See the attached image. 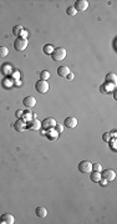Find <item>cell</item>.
<instances>
[{"instance_id":"cell-1","label":"cell","mask_w":117,"mask_h":224,"mask_svg":"<svg viewBox=\"0 0 117 224\" xmlns=\"http://www.w3.org/2000/svg\"><path fill=\"white\" fill-rule=\"evenodd\" d=\"M51 57H52V60L56 61V62L62 61L65 57H66V50H65L64 47L54 49V51H52V54H51Z\"/></svg>"},{"instance_id":"cell-2","label":"cell","mask_w":117,"mask_h":224,"mask_svg":"<svg viewBox=\"0 0 117 224\" xmlns=\"http://www.w3.org/2000/svg\"><path fill=\"white\" fill-rule=\"evenodd\" d=\"M50 88V85L49 82L45 81V80H39L36 84H35V90L38 91L39 94H46Z\"/></svg>"},{"instance_id":"cell-3","label":"cell","mask_w":117,"mask_h":224,"mask_svg":"<svg viewBox=\"0 0 117 224\" xmlns=\"http://www.w3.org/2000/svg\"><path fill=\"white\" fill-rule=\"evenodd\" d=\"M29 43L26 39H22V37H18L15 41H14V49L16 51H24L25 49L28 47Z\"/></svg>"},{"instance_id":"cell-4","label":"cell","mask_w":117,"mask_h":224,"mask_svg":"<svg viewBox=\"0 0 117 224\" xmlns=\"http://www.w3.org/2000/svg\"><path fill=\"white\" fill-rule=\"evenodd\" d=\"M79 171L81 173H90L92 172V163L90 161H82L79 164Z\"/></svg>"},{"instance_id":"cell-5","label":"cell","mask_w":117,"mask_h":224,"mask_svg":"<svg viewBox=\"0 0 117 224\" xmlns=\"http://www.w3.org/2000/svg\"><path fill=\"white\" fill-rule=\"evenodd\" d=\"M101 178L105 179V181H107V182H112V181H115V178H116V173H115V171H112V169L101 171Z\"/></svg>"},{"instance_id":"cell-6","label":"cell","mask_w":117,"mask_h":224,"mask_svg":"<svg viewBox=\"0 0 117 224\" xmlns=\"http://www.w3.org/2000/svg\"><path fill=\"white\" fill-rule=\"evenodd\" d=\"M75 9H76V11L79 13H82V11H86L87 7H88V1L87 0H77L76 3H75Z\"/></svg>"},{"instance_id":"cell-7","label":"cell","mask_w":117,"mask_h":224,"mask_svg":"<svg viewBox=\"0 0 117 224\" xmlns=\"http://www.w3.org/2000/svg\"><path fill=\"white\" fill-rule=\"evenodd\" d=\"M15 219L10 213H5L3 215H0V224H14Z\"/></svg>"},{"instance_id":"cell-8","label":"cell","mask_w":117,"mask_h":224,"mask_svg":"<svg viewBox=\"0 0 117 224\" xmlns=\"http://www.w3.org/2000/svg\"><path fill=\"white\" fill-rule=\"evenodd\" d=\"M22 105L25 107H28V109H31V107H34L36 105V98L34 96H26L22 100Z\"/></svg>"},{"instance_id":"cell-9","label":"cell","mask_w":117,"mask_h":224,"mask_svg":"<svg viewBox=\"0 0 117 224\" xmlns=\"http://www.w3.org/2000/svg\"><path fill=\"white\" fill-rule=\"evenodd\" d=\"M64 126L68 127V128H75L77 126V120L72 117V116H70V117H66L65 121H64Z\"/></svg>"},{"instance_id":"cell-10","label":"cell","mask_w":117,"mask_h":224,"mask_svg":"<svg viewBox=\"0 0 117 224\" xmlns=\"http://www.w3.org/2000/svg\"><path fill=\"white\" fill-rule=\"evenodd\" d=\"M56 126V121L54 120V118H51V117H47V118H45L43 122H41V127H44V128H52V127H55Z\"/></svg>"},{"instance_id":"cell-11","label":"cell","mask_w":117,"mask_h":224,"mask_svg":"<svg viewBox=\"0 0 117 224\" xmlns=\"http://www.w3.org/2000/svg\"><path fill=\"white\" fill-rule=\"evenodd\" d=\"M26 127L31 131H39L40 127H41V122L38 121V120H32V121H30V123H28Z\"/></svg>"},{"instance_id":"cell-12","label":"cell","mask_w":117,"mask_h":224,"mask_svg":"<svg viewBox=\"0 0 117 224\" xmlns=\"http://www.w3.org/2000/svg\"><path fill=\"white\" fill-rule=\"evenodd\" d=\"M70 72L71 71H70V69L68 67V66H60V67L57 69V75H58V76H61V77H66Z\"/></svg>"},{"instance_id":"cell-13","label":"cell","mask_w":117,"mask_h":224,"mask_svg":"<svg viewBox=\"0 0 117 224\" xmlns=\"http://www.w3.org/2000/svg\"><path fill=\"white\" fill-rule=\"evenodd\" d=\"M90 179H91V182H94V183H100V179H101V172L92 171L90 173Z\"/></svg>"},{"instance_id":"cell-14","label":"cell","mask_w":117,"mask_h":224,"mask_svg":"<svg viewBox=\"0 0 117 224\" xmlns=\"http://www.w3.org/2000/svg\"><path fill=\"white\" fill-rule=\"evenodd\" d=\"M35 213L39 218H45L47 215V211H46L45 207H38V208L35 209Z\"/></svg>"},{"instance_id":"cell-15","label":"cell","mask_w":117,"mask_h":224,"mask_svg":"<svg viewBox=\"0 0 117 224\" xmlns=\"http://www.w3.org/2000/svg\"><path fill=\"white\" fill-rule=\"evenodd\" d=\"M14 127H15V130L18 131V132H22V131L25 130V127H26V126H25V122H22L21 120H18V121L15 122Z\"/></svg>"},{"instance_id":"cell-16","label":"cell","mask_w":117,"mask_h":224,"mask_svg":"<svg viewBox=\"0 0 117 224\" xmlns=\"http://www.w3.org/2000/svg\"><path fill=\"white\" fill-rule=\"evenodd\" d=\"M106 81H107V82H112V84H116V82H117V76H116V73H115V72L107 73V75H106Z\"/></svg>"},{"instance_id":"cell-17","label":"cell","mask_w":117,"mask_h":224,"mask_svg":"<svg viewBox=\"0 0 117 224\" xmlns=\"http://www.w3.org/2000/svg\"><path fill=\"white\" fill-rule=\"evenodd\" d=\"M22 30H24V29H22L21 25H15V26L13 28V34H14L15 36H18V37H19Z\"/></svg>"},{"instance_id":"cell-18","label":"cell","mask_w":117,"mask_h":224,"mask_svg":"<svg viewBox=\"0 0 117 224\" xmlns=\"http://www.w3.org/2000/svg\"><path fill=\"white\" fill-rule=\"evenodd\" d=\"M52 51H54V47H52V45L46 44V45L44 46V54H45V55H51V54H52Z\"/></svg>"},{"instance_id":"cell-19","label":"cell","mask_w":117,"mask_h":224,"mask_svg":"<svg viewBox=\"0 0 117 224\" xmlns=\"http://www.w3.org/2000/svg\"><path fill=\"white\" fill-rule=\"evenodd\" d=\"M8 54H9L8 47L6 46H0V57H5V56H8Z\"/></svg>"},{"instance_id":"cell-20","label":"cell","mask_w":117,"mask_h":224,"mask_svg":"<svg viewBox=\"0 0 117 224\" xmlns=\"http://www.w3.org/2000/svg\"><path fill=\"white\" fill-rule=\"evenodd\" d=\"M66 14H68L69 16H75L77 14V11H76V9H75L74 6H70V7H68V10H66Z\"/></svg>"},{"instance_id":"cell-21","label":"cell","mask_w":117,"mask_h":224,"mask_svg":"<svg viewBox=\"0 0 117 224\" xmlns=\"http://www.w3.org/2000/svg\"><path fill=\"white\" fill-rule=\"evenodd\" d=\"M40 77H41V80H45V81H46V80L50 77V72L46 71V70L41 71V72H40Z\"/></svg>"},{"instance_id":"cell-22","label":"cell","mask_w":117,"mask_h":224,"mask_svg":"<svg viewBox=\"0 0 117 224\" xmlns=\"http://www.w3.org/2000/svg\"><path fill=\"white\" fill-rule=\"evenodd\" d=\"M57 135H58V133H57L56 131H52L51 128H50L49 133H47V137H49V138H51V139H55V138L57 137Z\"/></svg>"},{"instance_id":"cell-23","label":"cell","mask_w":117,"mask_h":224,"mask_svg":"<svg viewBox=\"0 0 117 224\" xmlns=\"http://www.w3.org/2000/svg\"><path fill=\"white\" fill-rule=\"evenodd\" d=\"M102 139H104V142H110V139H111V133H110V132H105L104 136H102Z\"/></svg>"},{"instance_id":"cell-24","label":"cell","mask_w":117,"mask_h":224,"mask_svg":"<svg viewBox=\"0 0 117 224\" xmlns=\"http://www.w3.org/2000/svg\"><path fill=\"white\" fill-rule=\"evenodd\" d=\"M92 171H96V172H101L102 171V167L100 163H92Z\"/></svg>"},{"instance_id":"cell-25","label":"cell","mask_w":117,"mask_h":224,"mask_svg":"<svg viewBox=\"0 0 117 224\" xmlns=\"http://www.w3.org/2000/svg\"><path fill=\"white\" fill-rule=\"evenodd\" d=\"M56 132H57V133H61V132L64 131V126H62V124H58V123H56Z\"/></svg>"},{"instance_id":"cell-26","label":"cell","mask_w":117,"mask_h":224,"mask_svg":"<svg viewBox=\"0 0 117 224\" xmlns=\"http://www.w3.org/2000/svg\"><path fill=\"white\" fill-rule=\"evenodd\" d=\"M26 36H28V31H26V30H22V31H21V34H20V36H19V37H22V39H26Z\"/></svg>"},{"instance_id":"cell-27","label":"cell","mask_w":117,"mask_h":224,"mask_svg":"<svg viewBox=\"0 0 117 224\" xmlns=\"http://www.w3.org/2000/svg\"><path fill=\"white\" fill-rule=\"evenodd\" d=\"M24 111H21V110H19V111H16V116H18V117H22V113Z\"/></svg>"},{"instance_id":"cell-28","label":"cell","mask_w":117,"mask_h":224,"mask_svg":"<svg viewBox=\"0 0 117 224\" xmlns=\"http://www.w3.org/2000/svg\"><path fill=\"white\" fill-rule=\"evenodd\" d=\"M66 77H68L69 80H72V79H74V73H72V72H70V73H69V75H68V76H66Z\"/></svg>"}]
</instances>
